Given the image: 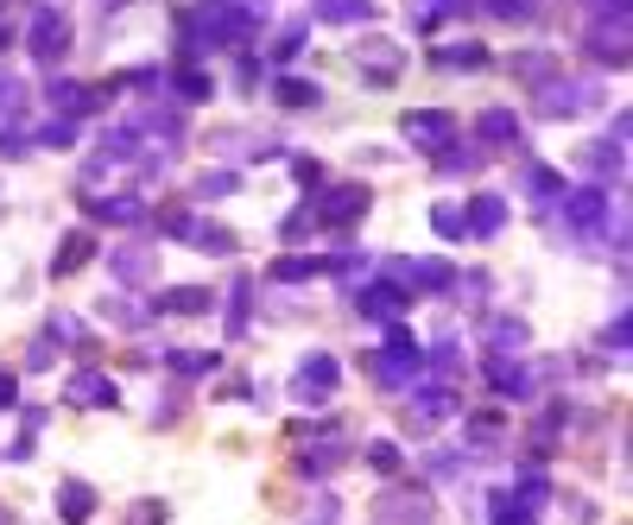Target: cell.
Segmentation results:
<instances>
[{
    "label": "cell",
    "instance_id": "cell-1",
    "mask_svg": "<svg viewBox=\"0 0 633 525\" xmlns=\"http://www.w3.org/2000/svg\"><path fill=\"white\" fill-rule=\"evenodd\" d=\"M26 51H32L39 64H64V51H70V20H64V7L39 0V7L26 13Z\"/></svg>",
    "mask_w": 633,
    "mask_h": 525
},
{
    "label": "cell",
    "instance_id": "cell-2",
    "mask_svg": "<svg viewBox=\"0 0 633 525\" xmlns=\"http://www.w3.org/2000/svg\"><path fill=\"white\" fill-rule=\"evenodd\" d=\"M368 203H374L368 184H330V191L311 203V215L323 222V229H356L361 215H368Z\"/></svg>",
    "mask_w": 633,
    "mask_h": 525
},
{
    "label": "cell",
    "instance_id": "cell-3",
    "mask_svg": "<svg viewBox=\"0 0 633 525\" xmlns=\"http://www.w3.org/2000/svg\"><path fill=\"white\" fill-rule=\"evenodd\" d=\"M368 373H374L380 387H406V380L418 373V342L393 323V336L380 342V354H368Z\"/></svg>",
    "mask_w": 633,
    "mask_h": 525
},
{
    "label": "cell",
    "instance_id": "cell-4",
    "mask_svg": "<svg viewBox=\"0 0 633 525\" xmlns=\"http://www.w3.org/2000/svg\"><path fill=\"white\" fill-rule=\"evenodd\" d=\"M583 51H590L602 70H621L633 58V20H590L583 32Z\"/></svg>",
    "mask_w": 633,
    "mask_h": 525
},
{
    "label": "cell",
    "instance_id": "cell-5",
    "mask_svg": "<svg viewBox=\"0 0 633 525\" xmlns=\"http://www.w3.org/2000/svg\"><path fill=\"white\" fill-rule=\"evenodd\" d=\"M337 387H342V361L337 354H311V361L292 373V399L298 406H323V399H337Z\"/></svg>",
    "mask_w": 633,
    "mask_h": 525
},
{
    "label": "cell",
    "instance_id": "cell-6",
    "mask_svg": "<svg viewBox=\"0 0 633 525\" xmlns=\"http://www.w3.org/2000/svg\"><path fill=\"white\" fill-rule=\"evenodd\" d=\"M602 82H557V77H545L538 82V115H552V120H564V115H576V108H602Z\"/></svg>",
    "mask_w": 633,
    "mask_h": 525
},
{
    "label": "cell",
    "instance_id": "cell-7",
    "mask_svg": "<svg viewBox=\"0 0 633 525\" xmlns=\"http://www.w3.org/2000/svg\"><path fill=\"white\" fill-rule=\"evenodd\" d=\"M444 418H456V387L450 380H437V387H418L412 406H406V425L412 430H437Z\"/></svg>",
    "mask_w": 633,
    "mask_h": 525
},
{
    "label": "cell",
    "instance_id": "cell-8",
    "mask_svg": "<svg viewBox=\"0 0 633 525\" xmlns=\"http://www.w3.org/2000/svg\"><path fill=\"white\" fill-rule=\"evenodd\" d=\"M557 203H564V215H571V222H576L583 234H602V229H608V210H614V203H608V191H602V184H583V191H564Z\"/></svg>",
    "mask_w": 633,
    "mask_h": 525
},
{
    "label": "cell",
    "instance_id": "cell-9",
    "mask_svg": "<svg viewBox=\"0 0 633 525\" xmlns=\"http://www.w3.org/2000/svg\"><path fill=\"white\" fill-rule=\"evenodd\" d=\"M64 399H70V406H82V411H115L120 406L115 380H108V373H96V368H77V373H70Z\"/></svg>",
    "mask_w": 633,
    "mask_h": 525
},
{
    "label": "cell",
    "instance_id": "cell-10",
    "mask_svg": "<svg viewBox=\"0 0 633 525\" xmlns=\"http://www.w3.org/2000/svg\"><path fill=\"white\" fill-rule=\"evenodd\" d=\"M481 380L495 392H507V399H533V368L514 361V354H481Z\"/></svg>",
    "mask_w": 633,
    "mask_h": 525
},
{
    "label": "cell",
    "instance_id": "cell-11",
    "mask_svg": "<svg viewBox=\"0 0 633 525\" xmlns=\"http://www.w3.org/2000/svg\"><path fill=\"white\" fill-rule=\"evenodd\" d=\"M399 134L412 139L418 153H437V146H444V139L456 134V120L444 115V108H412V115L399 120Z\"/></svg>",
    "mask_w": 633,
    "mask_h": 525
},
{
    "label": "cell",
    "instance_id": "cell-12",
    "mask_svg": "<svg viewBox=\"0 0 633 525\" xmlns=\"http://www.w3.org/2000/svg\"><path fill=\"white\" fill-rule=\"evenodd\" d=\"M361 317H374V323H399V317H406V304H412V298L399 292L393 279H374V285H361Z\"/></svg>",
    "mask_w": 633,
    "mask_h": 525
},
{
    "label": "cell",
    "instance_id": "cell-13",
    "mask_svg": "<svg viewBox=\"0 0 633 525\" xmlns=\"http://www.w3.org/2000/svg\"><path fill=\"white\" fill-rule=\"evenodd\" d=\"M500 229H507V196H469V210H462V234L495 241Z\"/></svg>",
    "mask_w": 633,
    "mask_h": 525
},
{
    "label": "cell",
    "instance_id": "cell-14",
    "mask_svg": "<svg viewBox=\"0 0 633 525\" xmlns=\"http://www.w3.org/2000/svg\"><path fill=\"white\" fill-rule=\"evenodd\" d=\"M583 172L608 191V184H621V172H627V158H621V139H590L583 146Z\"/></svg>",
    "mask_w": 633,
    "mask_h": 525
},
{
    "label": "cell",
    "instance_id": "cell-15",
    "mask_svg": "<svg viewBox=\"0 0 633 525\" xmlns=\"http://www.w3.org/2000/svg\"><path fill=\"white\" fill-rule=\"evenodd\" d=\"M387 279H412L418 292H444L450 285V260H387Z\"/></svg>",
    "mask_w": 633,
    "mask_h": 525
},
{
    "label": "cell",
    "instance_id": "cell-16",
    "mask_svg": "<svg viewBox=\"0 0 633 525\" xmlns=\"http://www.w3.org/2000/svg\"><path fill=\"white\" fill-rule=\"evenodd\" d=\"M356 64L368 70V77H380V82H393L399 70H406V58H399V45H393V39H368V45H356Z\"/></svg>",
    "mask_w": 633,
    "mask_h": 525
},
{
    "label": "cell",
    "instance_id": "cell-17",
    "mask_svg": "<svg viewBox=\"0 0 633 525\" xmlns=\"http://www.w3.org/2000/svg\"><path fill=\"white\" fill-rule=\"evenodd\" d=\"M475 139H481V153H488V146H519V115L514 108H481Z\"/></svg>",
    "mask_w": 633,
    "mask_h": 525
},
{
    "label": "cell",
    "instance_id": "cell-18",
    "mask_svg": "<svg viewBox=\"0 0 633 525\" xmlns=\"http://www.w3.org/2000/svg\"><path fill=\"white\" fill-rule=\"evenodd\" d=\"M96 260V234H82V229H70L58 241V260H51V279H70L77 266H89Z\"/></svg>",
    "mask_w": 633,
    "mask_h": 525
},
{
    "label": "cell",
    "instance_id": "cell-19",
    "mask_svg": "<svg viewBox=\"0 0 633 525\" xmlns=\"http://www.w3.org/2000/svg\"><path fill=\"white\" fill-rule=\"evenodd\" d=\"M89 215H96V222H127V229H134V222H146V203L127 196V191H115V196H89Z\"/></svg>",
    "mask_w": 633,
    "mask_h": 525
},
{
    "label": "cell",
    "instance_id": "cell-20",
    "mask_svg": "<svg viewBox=\"0 0 633 525\" xmlns=\"http://www.w3.org/2000/svg\"><path fill=\"white\" fill-rule=\"evenodd\" d=\"M58 513H64L70 525L96 519V487H89V482H77V475H70V482H58Z\"/></svg>",
    "mask_w": 633,
    "mask_h": 525
},
{
    "label": "cell",
    "instance_id": "cell-21",
    "mask_svg": "<svg viewBox=\"0 0 633 525\" xmlns=\"http://www.w3.org/2000/svg\"><path fill=\"white\" fill-rule=\"evenodd\" d=\"M380 525H431V500L425 494H393V500H380Z\"/></svg>",
    "mask_w": 633,
    "mask_h": 525
},
{
    "label": "cell",
    "instance_id": "cell-22",
    "mask_svg": "<svg viewBox=\"0 0 633 525\" xmlns=\"http://www.w3.org/2000/svg\"><path fill=\"white\" fill-rule=\"evenodd\" d=\"M380 7L374 0H316V20L323 26H368Z\"/></svg>",
    "mask_w": 633,
    "mask_h": 525
},
{
    "label": "cell",
    "instance_id": "cell-23",
    "mask_svg": "<svg viewBox=\"0 0 633 525\" xmlns=\"http://www.w3.org/2000/svg\"><path fill=\"white\" fill-rule=\"evenodd\" d=\"M406 13H412L418 32H437V26L450 20V13H475V0H412Z\"/></svg>",
    "mask_w": 633,
    "mask_h": 525
},
{
    "label": "cell",
    "instance_id": "cell-24",
    "mask_svg": "<svg viewBox=\"0 0 633 525\" xmlns=\"http://www.w3.org/2000/svg\"><path fill=\"white\" fill-rule=\"evenodd\" d=\"M210 304H216V298L203 292V285H172V292L158 298V311L165 317H203Z\"/></svg>",
    "mask_w": 633,
    "mask_h": 525
},
{
    "label": "cell",
    "instance_id": "cell-25",
    "mask_svg": "<svg viewBox=\"0 0 633 525\" xmlns=\"http://www.w3.org/2000/svg\"><path fill=\"white\" fill-rule=\"evenodd\" d=\"M342 468V437L330 430V444H311L304 456H298V475H337Z\"/></svg>",
    "mask_w": 633,
    "mask_h": 525
},
{
    "label": "cell",
    "instance_id": "cell-26",
    "mask_svg": "<svg viewBox=\"0 0 633 525\" xmlns=\"http://www.w3.org/2000/svg\"><path fill=\"white\" fill-rule=\"evenodd\" d=\"M431 64L437 70H488V51L481 45H437Z\"/></svg>",
    "mask_w": 633,
    "mask_h": 525
},
{
    "label": "cell",
    "instance_id": "cell-27",
    "mask_svg": "<svg viewBox=\"0 0 633 525\" xmlns=\"http://www.w3.org/2000/svg\"><path fill=\"white\" fill-rule=\"evenodd\" d=\"M526 342H533V330L514 323V317H500L495 330H488V342H481V354H514V349H526Z\"/></svg>",
    "mask_w": 633,
    "mask_h": 525
},
{
    "label": "cell",
    "instance_id": "cell-28",
    "mask_svg": "<svg viewBox=\"0 0 633 525\" xmlns=\"http://www.w3.org/2000/svg\"><path fill=\"white\" fill-rule=\"evenodd\" d=\"M481 158H488V153H475V146H456V139H444V146L431 153V165H437L444 177H456V172H475Z\"/></svg>",
    "mask_w": 633,
    "mask_h": 525
},
{
    "label": "cell",
    "instance_id": "cell-29",
    "mask_svg": "<svg viewBox=\"0 0 633 525\" xmlns=\"http://www.w3.org/2000/svg\"><path fill=\"white\" fill-rule=\"evenodd\" d=\"M273 101H279V108H316V101H323V89H316V82H304V77H279L273 82Z\"/></svg>",
    "mask_w": 633,
    "mask_h": 525
},
{
    "label": "cell",
    "instance_id": "cell-30",
    "mask_svg": "<svg viewBox=\"0 0 633 525\" xmlns=\"http://www.w3.org/2000/svg\"><path fill=\"white\" fill-rule=\"evenodd\" d=\"M115 279L120 285H146V279H153V253L146 247H120L115 253Z\"/></svg>",
    "mask_w": 633,
    "mask_h": 525
},
{
    "label": "cell",
    "instance_id": "cell-31",
    "mask_svg": "<svg viewBox=\"0 0 633 525\" xmlns=\"http://www.w3.org/2000/svg\"><path fill=\"white\" fill-rule=\"evenodd\" d=\"M51 101H58L64 115H89V108H96V89H89V82H51Z\"/></svg>",
    "mask_w": 633,
    "mask_h": 525
},
{
    "label": "cell",
    "instance_id": "cell-32",
    "mask_svg": "<svg viewBox=\"0 0 633 525\" xmlns=\"http://www.w3.org/2000/svg\"><path fill=\"white\" fill-rule=\"evenodd\" d=\"M172 96H184V101H210V96H216V82L203 77L197 64H184L178 77H172Z\"/></svg>",
    "mask_w": 633,
    "mask_h": 525
},
{
    "label": "cell",
    "instance_id": "cell-33",
    "mask_svg": "<svg viewBox=\"0 0 633 525\" xmlns=\"http://www.w3.org/2000/svg\"><path fill=\"white\" fill-rule=\"evenodd\" d=\"M481 13H488V20H507V26H526L538 13V0H481Z\"/></svg>",
    "mask_w": 633,
    "mask_h": 525
},
{
    "label": "cell",
    "instance_id": "cell-34",
    "mask_svg": "<svg viewBox=\"0 0 633 525\" xmlns=\"http://www.w3.org/2000/svg\"><path fill=\"white\" fill-rule=\"evenodd\" d=\"M191 241H197L203 253H222V260L235 253V229H216V222H197V229H191Z\"/></svg>",
    "mask_w": 633,
    "mask_h": 525
},
{
    "label": "cell",
    "instance_id": "cell-35",
    "mask_svg": "<svg viewBox=\"0 0 633 525\" xmlns=\"http://www.w3.org/2000/svg\"><path fill=\"white\" fill-rule=\"evenodd\" d=\"M526 191L545 196V203H557V196H564V177H557L552 165H526Z\"/></svg>",
    "mask_w": 633,
    "mask_h": 525
},
{
    "label": "cell",
    "instance_id": "cell-36",
    "mask_svg": "<svg viewBox=\"0 0 633 525\" xmlns=\"http://www.w3.org/2000/svg\"><path fill=\"white\" fill-rule=\"evenodd\" d=\"M165 361H172V373H216V354L210 349H172Z\"/></svg>",
    "mask_w": 633,
    "mask_h": 525
},
{
    "label": "cell",
    "instance_id": "cell-37",
    "mask_svg": "<svg viewBox=\"0 0 633 525\" xmlns=\"http://www.w3.org/2000/svg\"><path fill=\"white\" fill-rule=\"evenodd\" d=\"M241 191V172H210L197 177V203H216V196H235Z\"/></svg>",
    "mask_w": 633,
    "mask_h": 525
},
{
    "label": "cell",
    "instance_id": "cell-38",
    "mask_svg": "<svg viewBox=\"0 0 633 525\" xmlns=\"http://www.w3.org/2000/svg\"><path fill=\"white\" fill-rule=\"evenodd\" d=\"M507 519H526V506L514 500V487H495L488 494V525H507Z\"/></svg>",
    "mask_w": 633,
    "mask_h": 525
},
{
    "label": "cell",
    "instance_id": "cell-39",
    "mask_svg": "<svg viewBox=\"0 0 633 525\" xmlns=\"http://www.w3.org/2000/svg\"><path fill=\"white\" fill-rule=\"evenodd\" d=\"M108 323H127V330H139V323H153V311H146V304H134V298H108Z\"/></svg>",
    "mask_w": 633,
    "mask_h": 525
},
{
    "label": "cell",
    "instance_id": "cell-40",
    "mask_svg": "<svg viewBox=\"0 0 633 525\" xmlns=\"http://www.w3.org/2000/svg\"><path fill=\"white\" fill-rule=\"evenodd\" d=\"M431 229L444 234V241H462V210H456V203H431Z\"/></svg>",
    "mask_w": 633,
    "mask_h": 525
},
{
    "label": "cell",
    "instance_id": "cell-41",
    "mask_svg": "<svg viewBox=\"0 0 633 525\" xmlns=\"http://www.w3.org/2000/svg\"><path fill=\"white\" fill-rule=\"evenodd\" d=\"M469 444H475V449H495V444H500V418H495V411L469 418Z\"/></svg>",
    "mask_w": 633,
    "mask_h": 525
},
{
    "label": "cell",
    "instance_id": "cell-42",
    "mask_svg": "<svg viewBox=\"0 0 633 525\" xmlns=\"http://www.w3.org/2000/svg\"><path fill=\"white\" fill-rule=\"evenodd\" d=\"M298 51H304V26H285V32L273 39V51H266V58H273V64H292Z\"/></svg>",
    "mask_w": 633,
    "mask_h": 525
},
{
    "label": "cell",
    "instance_id": "cell-43",
    "mask_svg": "<svg viewBox=\"0 0 633 525\" xmlns=\"http://www.w3.org/2000/svg\"><path fill=\"white\" fill-rule=\"evenodd\" d=\"M368 468H374V475H399V444H387V437L368 444Z\"/></svg>",
    "mask_w": 633,
    "mask_h": 525
},
{
    "label": "cell",
    "instance_id": "cell-44",
    "mask_svg": "<svg viewBox=\"0 0 633 525\" xmlns=\"http://www.w3.org/2000/svg\"><path fill=\"white\" fill-rule=\"evenodd\" d=\"M32 146H77V120H51V127H39Z\"/></svg>",
    "mask_w": 633,
    "mask_h": 525
},
{
    "label": "cell",
    "instance_id": "cell-45",
    "mask_svg": "<svg viewBox=\"0 0 633 525\" xmlns=\"http://www.w3.org/2000/svg\"><path fill=\"white\" fill-rule=\"evenodd\" d=\"M158 229L172 234V241H191V229H197V215H191V210H158Z\"/></svg>",
    "mask_w": 633,
    "mask_h": 525
},
{
    "label": "cell",
    "instance_id": "cell-46",
    "mask_svg": "<svg viewBox=\"0 0 633 525\" xmlns=\"http://www.w3.org/2000/svg\"><path fill=\"white\" fill-rule=\"evenodd\" d=\"M32 153V127H0V158H26Z\"/></svg>",
    "mask_w": 633,
    "mask_h": 525
},
{
    "label": "cell",
    "instance_id": "cell-47",
    "mask_svg": "<svg viewBox=\"0 0 633 525\" xmlns=\"http://www.w3.org/2000/svg\"><path fill=\"white\" fill-rule=\"evenodd\" d=\"M425 468H431L437 482H450L456 468H462V449H431V456H425Z\"/></svg>",
    "mask_w": 633,
    "mask_h": 525
},
{
    "label": "cell",
    "instance_id": "cell-48",
    "mask_svg": "<svg viewBox=\"0 0 633 525\" xmlns=\"http://www.w3.org/2000/svg\"><path fill=\"white\" fill-rule=\"evenodd\" d=\"M590 20H633V0H583Z\"/></svg>",
    "mask_w": 633,
    "mask_h": 525
},
{
    "label": "cell",
    "instance_id": "cell-49",
    "mask_svg": "<svg viewBox=\"0 0 633 525\" xmlns=\"http://www.w3.org/2000/svg\"><path fill=\"white\" fill-rule=\"evenodd\" d=\"M304 525H342V500H337V494H330V500H311Z\"/></svg>",
    "mask_w": 633,
    "mask_h": 525
},
{
    "label": "cell",
    "instance_id": "cell-50",
    "mask_svg": "<svg viewBox=\"0 0 633 525\" xmlns=\"http://www.w3.org/2000/svg\"><path fill=\"white\" fill-rule=\"evenodd\" d=\"M514 70H519L526 82H545V77H552V58H545V51H526V58H519Z\"/></svg>",
    "mask_w": 633,
    "mask_h": 525
},
{
    "label": "cell",
    "instance_id": "cell-51",
    "mask_svg": "<svg viewBox=\"0 0 633 525\" xmlns=\"http://www.w3.org/2000/svg\"><path fill=\"white\" fill-rule=\"evenodd\" d=\"M311 229H316L311 203H304V210H292V215H285V222H279V234H285V241H298V234H311Z\"/></svg>",
    "mask_w": 633,
    "mask_h": 525
},
{
    "label": "cell",
    "instance_id": "cell-52",
    "mask_svg": "<svg viewBox=\"0 0 633 525\" xmlns=\"http://www.w3.org/2000/svg\"><path fill=\"white\" fill-rule=\"evenodd\" d=\"M20 101H26V82L20 77H0V115H13Z\"/></svg>",
    "mask_w": 633,
    "mask_h": 525
},
{
    "label": "cell",
    "instance_id": "cell-53",
    "mask_svg": "<svg viewBox=\"0 0 633 525\" xmlns=\"http://www.w3.org/2000/svg\"><path fill=\"white\" fill-rule=\"evenodd\" d=\"M127 525H165V500H139Z\"/></svg>",
    "mask_w": 633,
    "mask_h": 525
},
{
    "label": "cell",
    "instance_id": "cell-54",
    "mask_svg": "<svg viewBox=\"0 0 633 525\" xmlns=\"http://www.w3.org/2000/svg\"><path fill=\"white\" fill-rule=\"evenodd\" d=\"M51 330H58L64 342H89V330H82L77 317H51Z\"/></svg>",
    "mask_w": 633,
    "mask_h": 525
},
{
    "label": "cell",
    "instance_id": "cell-55",
    "mask_svg": "<svg viewBox=\"0 0 633 525\" xmlns=\"http://www.w3.org/2000/svg\"><path fill=\"white\" fill-rule=\"evenodd\" d=\"M292 177H298V184H316V177H323V165H316V158H292Z\"/></svg>",
    "mask_w": 633,
    "mask_h": 525
},
{
    "label": "cell",
    "instance_id": "cell-56",
    "mask_svg": "<svg viewBox=\"0 0 633 525\" xmlns=\"http://www.w3.org/2000/svg\"><path fill=\"white\" fill-rule=\"evenodd\" d=\"M13 399H20V380H13V373H0V411L13 406Z\"/></svg>",
    "mask_w": 633,
    "mask_h": 525
},
{
    "label": "cell",
    "instance_id": "cell-57",
    "mask_svg": "<svg viewBox=\"0 0 633 525\" xmlns=\"http://www.w3.org/2000/svg\"><path fill=\"white\" fill-rule=\"evenodd\" d=\"M507 525H538V519H533V513H526V519H507Z\"/></svg>",
    "mask_w": 633,
    "mask_h": 525
}]
</instances>
